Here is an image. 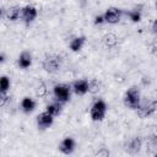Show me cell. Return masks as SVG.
Returning <instances> with one entry per match:
<instances>
[{
	"mask_svg": "<svg viewBox=\"0 0 157 157\" xmlns=\"http://www.w3.org/2000/svg\"><path fill=\"white\" fill-rule=\"evenodd\" d=\"M124 103L131 109H137V107L140 105V92L137 87H131L126 91L124 96Z\"/></svg>",
	"mask_w": 157,
	"mask_h": 157,
	"instance_id": "6da1fadb",
	"label": "cell"
},
{
	"mask_svg": "<svg viewBox=\"0 0 157 157\" xmlns=\"http://www.w3.org/2000/svg\"><path fill=\"white\" fill-rule=\"evenodd\" d=\"M156 109H157V101L151 99L137 107V115L141 118H146V117L152 115L156 112Z\"/></svg>",
	"mask_w": 157,
	"mask_h": 157,
	"instance_id": "7a4b0ae2",
	"label": "cell"
},
{
	"mask_svg": "<svg viewBox=\"0 0 157 157\" xmlns=\"http://www.w3.org/2000/svg\"><path fill=\"white\" fill-rule=\"evenodd\" d=\"M43 67L48 72H55L60 67V58L55 54H47L43 60Z\"/></svg>",
	"mask_w": 157,
	"mask_h": 157,
	"instance_id": "3957f363",
	"label": "cell"
},
{
	"mask_svg": "<svg viewBox=\"0 0 157 157\" xmlns=\"http://www.w3.org/2000/svg\"><path fill=\"white\" fill-rule=\"evenodd\" d=\"M107 105L103 101H97L91 108V118L93 120H102L105 115Z\"/></svg>",
	"mask_w": 157,
	"mask_h": 157,
	"instance_id": "277c9868",
	"label": "cell"
},
{
	"mask_svg": "<svg viewBox=\"0 0 157 157\" xmlns=\"http://www.w3.org/2000/svg\"><path fill=\"white\" fill-rule=\"evenodd\" d=\"M54 94L58 102L64 103L70 98V88L66 85H56L54 87Z\"/></svg>",
	"mask_w": 157,
	"mask_h": 157,
	"instance_id": "5b68a950",
	"label": "cell"
},
{
	"mask_svg": "<svg viewBox=\"0 0 157 157\" xmlns=\"http://www.w3.org/2000/svg\"><path fill=\"white\" fill-rule=\"evenodd\" d=\"M121 10L119 9H115V7H112V9H108L104 13V21H107L108 23H117L119 20H120V16H121Z\"/></svg>",
	"mask_w": 157,
	"mask_h": 157,
	"instance_id": "8992f818",
	"label": "cell"
},
{
	"mask_svg": "<svg viewBox=\"0 0 157 157\" xmlns=\"http://www.w3.org/2000/svg\"><path fill=\"white\" fill-rule=\"evenodd\" d=\"M37 124L39 128L42 129H45V128H49L52 124H53V115L48 112H44V113H40L38 117H37Z\"/></svg>",
	"mask_w": 157,
	"mask_h": 157,
	"instance_id": "52a82bcc",
	"label": "cell"
},
{
	"mask_svg": "<svg viewBox=\"0 0 157 157\" xmlns=\"http://www.w3.org/2000/svg\"><path fill=\"white\" fill-rule=\"evenodd\" d=\"M36 16H37V10H36V7H33V6H25V7L22 9L21 17H22V20H23L26 23L32 22V21L36 18Z\"/></svg>",
	"mask_w": 157,
	"mask_h": 157,
	"instance_id": "ba28073f",
	"label": "cell"
},
{
	"mask_svg": "<svg viewBox=\"0 0 157 157\" xmlns=\"http://www.w3.org/2000/svg\"><path fill=\"white\" fill-rule=\"evenodd\" d=\"M74 147H75V142H74V140H72L71 137L64 139V140L60 142V145H59V150H60L63 153H65V155L71 153V152L74 151Z\"/></svg>",
	"mask_w": 157,
	"mask_h": 157,
	"instance_id": "9c48e42d",
	"label": "cell"
},
{
	"mask_svg": "<svg viewBox=\"0 0 157 157\" xmlns=\"http://www.w3.org/2000/svg\"><path fill=\"white\" fill-rule=\"evenodd\" d=\"M72 88H74V92L76 94H85L88 91V81L87 80L75 81L72 85Z\"/></svg>",
	"mask_w": 157,
	"mask_h": 157,
	"instance_id": "30bf717a",
	"label": "cell"
},
{
	"mask_svg": "<svg viewBox=\"0 0 157 157\" xmlns=\"http://www.w3.org/2000/svg\"><path fill=\"white\" fill-rule=\"evenodd\" d=\"M140 147H141V139L140 137H134L129 141L128 144V147H126V151L131 155H135L140 151Z\"/></svg>",
	"mask_w": 157,
	"mask_h": 157,
	"instance_id": "8fae6325",
	"label": "cell"
},
{
	"mask_svg": "<svg viewBox=\"0 0 157 157\" xmlns=\"http://www.w3.org/2000/svg\"><path fill=\"white\" fill-rule=\"evenodd\" d=\"M146 150L148 153L155 155L157 152V135H150L146 140Z\"/></svg>",
	"mask_w": 157,
	"mask_h": 157,
	"instance_id": "7c38bea8",
	"label": "cell"
},
{
	"mask_svg": "<svg viewBox=\"0 0 157 157\" xmlns=\"http://www.w3.org/2000/svg\"><path fill=\"white\" fill-rule=\"evenodd\" d=\"M31 64H32V56H31V54H29L28 52L21 53V55L18 56V65H20L21 67L26 69V67H28Z\"/></svg>",
	"mask_w": 157,
	"mask_h": 157,
	"instance_id": "4fadbf2b",
	"label": "cell"
},
{
	"mask_svg": "<svg viewBox=\"0 0 157 157\" xmlns=\"http://www.w3.org/2000/svg\"><path fill=\"white\" fill-rule=\"evenodd\" d=\"M20 16V7L17 6H10L6 11H5V17L10 21H15L17 20Z\"/></svg>",
	"mask_w": 157,
	"mask_h": 157,
	"instance_id": "5bb4252c",
	"label": "cell"
},
{
	"mask_svg": "<svg viewBox=\"0 0 157 157\" xmlns=\"http://www.w3.org/2000/svg\"><path fill=\"white\" fill-rule=\"evenodd\" d=\"M85 43V37H76L70 42V49L72 52H78Z\"/></svg>",
	"mask_w": 157,
	"mask_h": 157,
	"instance_id": "9a60e30c",
	"label": "cell"
},
{
	"mask_svg": "<svg viewBox=\"0 0 157 157\" xmlns=\"http://www.w3.org/2000/svg\"><path fill=\"white\" fill-rule=\"evenodd\" d=\"M34 102H33V99H31V98H28V97H25L23 99H22V102H21V107H22V109H23V112H26V113H29V112H32L33 109H34Z\"/></svg>",
	"mask_w": 157,
	"mask_h": 157,
	"instance_id": "2e32d148",
	"label": "cell"
},
{
	"mask_svg": "<svg viewBox=\"0 0 157 157\" xmlns=\"http://www.w3.org/2000/svg\"><path fill=\"white\" fill-rule=\"evenodd\" d=\"M47 112L50 113L53 117L59 115L60 112H61V104H60V102H55V103L48 104V105H47Z\"/></svg>",
	"mask_w": 157,
	"mask_h": 157,
	"instance_id": "e0dca14e",
	"label": "cell"
},
{
	"mask_svg": "<svg viewBox=\"0 0 157 157\" xmlns=\"http://www.w3.org/2000/svg\"><path fill=\"white\" fill-rule=\"evenodd\" d=\"M103 43H104L107 47H114V45H117V43H118V38H117L115 34L108 33V34H105V36L103 37Z\"/></svg>",
	"mask_w": 157,
	"mask_h": 157,
	"instance_id": "ac0fdd59",
	"label": "cell"
},
{
	"mask_svg": "<svg viewBox=\"0 0 157 157\" xmlns=\"http://www.w3.org/2000/svg\"><path fill=\"white\" fill-rule=\"evenodd\" d=\"M126 15L130 17V20L132 21V22H139L140 21V18H141V13H140V11L139 10H132V11H129V12H126Z\"/></svg>",
	"mask_w": 157,
	"mask_h": 157,
	"instance_id": "d6986e66",
	"label": "cell"
},
{
	"mask_svg": "<svg viewBox=\"0 0 157 157\" xmlns=\"http://www.w3.org/2000/svg\"><path fill=\"white\" fill-rule=\"evenodd\" d=\"M9 87H10V80L6 76H2L0 78V91L1 92H6Z\"/></svg>",
	"mask_w": 157,
	"mask_h": 157,
	"instance_id": "ffe728a7",
	"label": "cell"
},
{
	"mask_svg": "<svg viewBox=\"0 0 157 157\" xmlns=\"http://www.w3.org/2000/svg\"><path fill=\"white\" fill-rule=\"evenodd\" d=\"M88 91L91 93H97L99 91V83L97 80H92L91 82H88Z\"/></svg>",
	"mask_w": 157,
	"mask_h": 157,
	"instance_id": "44dd1931",
	"label": "cell"
},
{
	"mask_svg": "<svg viewBox=\"0 0 157 157\" xmlns=\"http://www.w3.org/2000/svg\"><path fill=\"white\" fill-rule=\"evenodd\" d=\"M47 93V90H45V86H44V83H42L40 82V85L38 86V88H37V94L38 96H44Z\"/></svg>",
	"mask_w": 157,
	"mask_h": 157,
	"instance_id": "7402d4cb",
	"label": "cell"
},
{
	"mask_svg": "<svg viewBox=\"0 0 157 157\" xmlns=\"http://www.w3.org/2000/svg\"><path fill=\"white\" fill-rule=\"evenodd\" d=\"M96 155H97V156H108V155H109V152H108L107 150H104V148H103V150L98 151Z\"/></svg>",
	"mask_w": 157,
	"mask_h": 157,
	"instance_id": "603a6c76",
	"label": "cell"
},
{
	"mask_svg": "<svg viewBox=\"0 0 157 157\" xmlns=\"http://www.w3.org/2000/svg\"><path fill=\"white\" fill-rule=\"evenodd\" d=\"M104 21V17L103 16H97L96 18H94V23L96 25H98V23H102Z\"/></svg>",
	"mask_w": 157,
	"mask_h": 157,
	"instance_id": "cb8c5ba5",
	"label": "cell"
},
{
	"mask_svg": "<svg viewBox=\"0 0 157 157\" xmlns=\"http://www.w3.org/2000/svg\"><path fill=\"white\" fill-rule=\"evenodd\" d=\"M152 31L155 32V33H157V20L153 22V25H152Z\"/></svg>",
	"mask_w": 157,
	"mask_h": 157,
	"instance_id": "d4e9b609",
	"label": "cell"
},
{
	"mask_svg": "<svg viewBox=\"0 0 157 157\" xmlns=\"http://www.w3.org/2000/svg\"><path fill=\"white\" fill-rule=\"evenodd\" d=\"M0 59H1V63H4V60H5V56H4V54H1V58H0Z\"/></svg>",
	"mask_w": 157,
	"mask_h": 157,
	"instance_id": "484cf974",
	"label": "cell"
},
{
	"mask_svg": "<svg viewBox=\"0 0 157 157\" xmlns=\"http://www.w3.org/2000/svg\"><path fill=\"white\" fill-rule=\"evenodd\" d=\"M155 156H156V157H157V152H156V153H155Z\"/></svg>",
	"mask_w": 157,
	"mask_h": 157,
	"instance_id": "4316f807",
	"label": "cell"
},
{
	"mask_svg": "<svg viewBox=\"0 0 157 157\" xmlns=\"http://www.w3.org/2000/svg\"><path fill=\"white\" fill-rule=\"evenodd\" d=\"M156 6H157V2H156Z\"/></svg>",
	"mask_w": 157,
	"mask_h": 157,
	"instance_id": "83f0119b",
	"label": "cell"
}]
</instances>
